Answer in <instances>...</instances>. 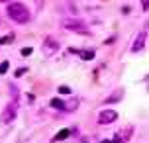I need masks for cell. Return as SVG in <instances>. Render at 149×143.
<instances>
[{
    "mask_svg": "<svg viewBox=\"0 0 149 143\" xmlns=\"http://www.w3.org/2000/svg\"><path fill=\"white\" fill-rule=\"evenodd\" d=\"M41 51H43L45 57H51V55H55V53L59 51V41L55 37H45L43 45H41Z\"/></svg>",
    "mask_w": 149,
    "mask_h": 143,
    "instance_id": "3",
    "label": "cell"
},
{
    "mask_svg": "<svg viewBox=\"0 0 149 143\" xmlns=\"http://www.w3.org/2000/svg\"><path fill=\"white\" fill-rule=\"evenodd\" d=\"M77 53H79L84 61H90L92 57H94V51H88V49H84V51H77Z\"/></svg>",
    "mask_w": 149,
    "mask_h": 143,
    "instance_id": "9",
    "label": "cell"
},
{
    "mask_svg": "<svg viewBox=\"0 0 149 143\" xmlns=\"http://www.w3.org/2000/svg\"><path fill=\"white\" fill-rule=\"evenodd\" d=\"M6 14L16 24H28L30 22V10L24 6L22 2H10L6 6Z\"/></svg>",
    "mask_w": 149,
    "mask_h": 143,
    "instance_id": "1",
    "label": "cell"
},
{
    "mask_svg": "<svg viewBox=\"0 0 149 143\" xmlns=\"http://www.w3.org/2000/svg\"><path fill=\"white\" fill-rule=\"evenodd\" d=\"M100 143H112V141H108V139H104V141H100Z\"/></svg>",
    "mask_w": 149,
    "mask_h": 143,
    "instance_id": "21",
    "label": "cell"
},
{
    "mask_svg": "<svg viewBox=\"0 0 149 143\" xmlns=\"http://www.w3.org/2000/svg\"><path fill=\"white\" fill-rule=\"evenodd\" d=\"M51 106H53V108H57V110H63V108H65V102H63V100H59V98H53V100H51Z\"/></svg>",
    "mask_w": 149,
    "mask_h": 143,
    "instance_id": "11",
    "label": "cell"
},
{
    "mask_svg": "<svg viewBox=\"0 0 149 143\" xmlns=\"http://www.w3.org/2000/svg\"><path fill=\"white\" fill-rule=\"evenodd\" d=\"M59 92H61V94H71V88L63 84V86H59Z\"/></svg>",
    "mask_w": 149,
    "mask_h": 143,
    "instance_id": "15",
    "label": "cell"
},
{
    "mask_svg": "<svg viewBox=\"0 0 149 143\" xmlns=\"http://www.w3.org/2000/svg\"><path fill=\"white\" fill-rule=\"evenodd\" d=\"M24 73H28V69H26V67H22V69H18V71H16L14 75H16V76H22Z\"/></svg>",
    "mask_w": 149,
    "mask_h": 143,
    "instance_id": "16",
    "label": "cell"
},
{
    "mask_svg": "<svg viewBox=\"0 0 149 143\" xmlns=\"http://www.w3.org/2000/svg\"><path fill=\"white\" fill-rule=\"evenodd\" d=\"M132 131H134V126H127V128H126V131H122V133H118V135L122 137V143H126L127 139H130V137H132V135H130V133H132Z\"/></svg>",
    "mask_w": 149,
    "mask_h": 143,
    "instance_id": "8",
    "label": "cell"
},
{
    "mask_svg": "<svg viewBox=\"0 0 149 143\" xmlns=\"http://www.w3.org/2000/svg\"><path fill=\"white\" fill-rule=\"evenodd\" d=\"M124 96V88H118V90L114 92V94H112L110 98H108V100H106V104H112V102H118L120 98Z\"/></svg>",
    "mask_w": 149,
    "mask_h": 143,
    "instance_id": "7",
    "label": "cell"
},
{
    "mask_svg": "<svg viewBox=\"0 0 149 143\" xmlns=\"http://www.w3.org/2000/svg\"><path fill=\"white\" fill-rule=\"evenodd\" d=\"M16 114H18V102H10V104L4 108V112L0 114V121L2 124H10V121L16 118Z\"/></svg>",
    "mask_w": 149,
    "mask_h": 143,
    "instance_id": "2",
    "label": "cell"
},
{
    "mask_svg": "<svg viewBox=\"0 0 149 143\" xmlns=\"http://www.w3.org/2000/svg\"><path fill=\"white\" fill-rule=\"evenodd\" d=\"M145 39H147V33L145 31H141L137 37H135V41H134V45H132V51L134 53H137V51H141L143 47H145Z\"/></svg>",
    "mask_w": 149,
    "mask_h": 143,
    "instance_id": "6",
    "label": "cell"
},
{
    "mask_svg": "<svg viewBox=\"0 0 149 143\" xmlns=\"http://www.w3.org/2000/svg\"><path fill=\"white\" fill-rule=\"evenodd\" d=\"M0 2H8V4H10V2H12V0H0Z\"/></svg>",
    "mask_w": 149,
    "mask_h": 143,
    "instance_id": "20",
    "label": "cell"
},
{
    "mask_svg": "<svg viewBox=\"0 0 149 143\" xmlns=\"http://www.w3.org/2000/svg\"><path fill=\"white\" fill-rule=\"evenodd\" d=\"M74 108H79V102L77 100H71V102H65V112H71V110H74Z\"/></svg>",
    "mask_w": 149,
    "mask_h": 143,
    "instance_id": "10",
    "label": "cell"
},
{
    "mask_svg": "<svg viewBox=\"0 0 149 143\" xmlns=\"http://www.w3.org/2000/svg\"><path fill=\"white\" fill-rule=\"evenodd\" d=\"M69 133H71L69 129H61L59 133L55 135V141H61V139H67V137H69Z\"/></svg>",
    "mask_w": 149,
    "mask_h": 143,
    "instance_id": "12",
    "label": "cell"
},
{
    "mask_svg": "<svg viewBox=\"0 0 149 143\" xmlns=\"http://www.w3.org/2000/svg\"><path fill=\"white\" fill-rule=\"evenodd\" d=\"M116 120H118V112H116V110H102L100 116H98V124H100V126L114 124Z\"/></svg>",
    "mask_w": 149,
    "mask_h": 143,
    "instance_id": "5",
    "label": "cell"
},
{
    "mask_svg": "<svg viewBox=\"0 0 149 143\" xmlns=\"http://www.w3.org/2000/svg\"><path fill=\"white\" fill-rule=\"evenodd\" d=\"M8 67H10V63H8V61H4V63H0V75H4V73H8Z\"/></svg>",
    "mask_w": 149,
    "mask_h": 143,
    "instance_id": "14",
    "label": "cell"
},
{
    "mask_svg": "<svg viewBox=\"0 0 149 143\" xmlns=\"http://www.w3.org/2000/svg\"><path fill=\"white\" fill-rule=\"evenodd\" d=\"M63 28L69 31H77V33H88V28L79 20H63Z\"/></svg>",
    "mask_w": 149,
    "mask_h": 143,
    "instance_id": "4",
    "label": "cell"
},
{
    "mask_svg": "<svg viewBox=\"0 0 149 143\" xmlns=\"http://www.w3.org/2000/svg\"><path fill=\"white\" fill-rule=\"evenodd\" d=\"M10 41H14V33H8V35H4V37H0V45H6V43H10Z\"/></svg>",
    "mask_w": 149,
    "mask_h": 143,
    "instance_id": "13",
    "label": "cell"
},
{
    "mask_svg": "<svg viewBox=\"0 0 149 143\" xmlns=\"http://www.w3.org/2000/svg\"><path fill=\"white\" fill-rule=\"evenodd\" d=\"M33 2H36L37 6H41V4H43V0H33Z\"/></svg>",
    "mask_w": 149,
    "mask_h": 143,
    "instance_id": "19",
    "label": "cell"
},
{
    "mask_svg": "<svg viewBox=\"0 0 149 143\" xmlns=\"http://www.w3.org/2000/svg\"><path fill=\"white\" fill-rule=\"evenodd\" d=\"M141 4H143V12H147V0H141Z\"/></svg>",
    "mask_w": 149,
    "mask_h": 143,
    "instance_id": "18",
    "label": "cell"
},
{
    "mask_svg": "<svg viewBox=\"0 0 149 143\" xmlns=\"http://www.w3.org/2000/svg\"><path fill=\"white\" fill-rule=\"evenodd\" d=\"M22 55H31V47H24V49H22Z\"/></svg>",
    "mask_w": 149,
    "mask_h": 143,
    "instance_id": "17",
    "label": "cell"
}]
</instances>
